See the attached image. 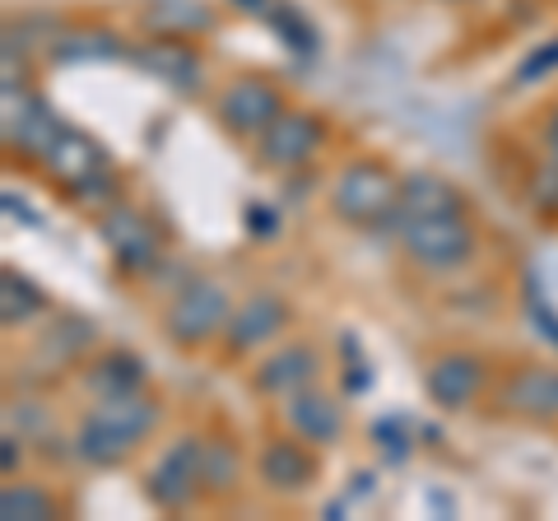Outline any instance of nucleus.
<instances>
[{"instance_id":"nucleus-1","label":"nucleus","mask_w":558,"mask_h":521,"mask_svg":"<svg viewBox=\"0 0 558 521\" xmlns=\"http://www.w3.org/2000/svg\"><path fill=\"white\" fill-rule=\"evenodd\" d=\"M154 428H159V405L145 391L102 396L75 428V457L89 465H121Z\"/></svg>"},{"instance_id":"nucleus-2","label":"nucleus","mask_w":558,"mask_h":521,"mask_svg":"<svg viewBox=\"0 0 558 521\" xmlns=\"http://www.w3.org/2000/svg\"><path fill=\"white\" fill-rule=\"evenodd\" d=\"M400 247L428 275H451L475 256V223L465 210H442V215H414L391 223Z\"/></svg>"},{"instance_id":"nucleus-3","label":"nucleus","mask_w":558,"mask_h":521,"mask_svg":"<svg viewBox=\"0 0 558 521\" xmlns=\"http://www.w3.org/2000/svg\"><path fill=\"white\" fill-rule=\"evenodd\" d=\"M400 201V178L381 159H354L336 186H330V210L354 229H387Z\"/></svg>"},{"instance_id":"nucleus-4","label":"nucleus","mask_w":558,"mask_h":521,"mask_svg":"<svg viewBox=\"0 0 558 521\" xmlns=\"http://www.w3.org/2000/svg\"><path fill=\"white\" fill-rule=\"evenodd\" d=\"M229 317H233V303H229V293H223V284L186 280L178 293H172V303L163 312V331L178 350H201V344L223 336Z\"/></svg>"},{"instance_id":"nucleus-5","label":"nucleus","mask_w":558,"mask_h":521,"mask_svg":"<svg viewBox=\"0 0 558 521\" xmlns=\"http://www.w3.org/2000/svg\"><path fill=\"white\" fill-rule=\"evenodd\" d=\"M201 447L205 438H178L159 451L154 471L145 475V498L154 502L159 512H182L191 508L201 494H205V480H201Z\"/></svg>"},{"instance_id":"nucleus-6","label":"nucleus","mask_w":558,"mask_h":521,"mask_svg":"<svg viewBox=\"0 0 558 521\" xmlns=\"http://www.w3.org/2000/svg\"><path fill=\"white\" fill-rule=\"evenodd\" d=\"M279 112H284V94H279L270 80H260V75L233 80L215 102L219 126L229 131L233 141H260Z\"/></svg>"},{"instance_id":"nucleus-7","label":"nucleus","mask_w":558,"mask_h":521,"mask_svg":"<svg viewBox=\"0 0 558 521\" xmlns=\"http://www.w3.org/2000/svg\"><path fill=\"white\" fill-rule=\"evenodd\" d=\"M0 126H5V145L10 154H24V159H47V149L57 145V135L65 131L57 108L33 94V89H5V117H0Z\"/></svg>"},{"instance_id":"nucleus-8","label":"nucleus","mask_w":558,"mask_h":521,"mask_svg":"<svg viewBox=\"0 0 558 521\" xmlns=\"http://www.w3.org/2000/svg\"><path fill=\"white\" fill-rule=\"evenodd\" d=\"M326 141V126H322V117H312V112H279L270 121V131L260 135V163L266 168H279V172H293V168H303L317 159V149Z\"/></svg>"},{"instance_id":"nucleus-9","label":"nucleus","mask_w":558,"mask_h":521,"mask_svg":"<svg viewBox=\"0 0 558 521\" xmlns=\"http://www.w3.org/2000/svg\"><path fill=\"white\" fill-rule=\"evenodd\" d=\"M102 242H108V252L121 270L131 275H145L159 266V229L140 215V210H126V205H117V210H102V223H98Z\"/></svg>"},{"instance_id":"nucleus-10","label":"nucleus","mask_w":558,"mask_h":521,"mask_svg":"<svg viewBox=\"0 0 558 521\" xmlns=\"http://www.w3.org/2000/svg\"><path fill=\"white\" fill-rule=\"evenodd\" d=\"M484 359L480 354H465V350H447L438 359H428V368H424V391H428V401L433 405H442V410H465V405H475V396L484 391Z\"/></svg>"},{"instance_id":"nucleus-11","label":"nucleus","mask_w":558,"mask_h":521,"mask_svg":"<svg viewBox=\"0 0 558 521\" xmlns=\"http://www.w3.org/2000/svg\"><path fill=\"white\" fill-rule=\"evenodd\" d=\"M284 326H289V303L279 299V293L260 289L252 299H242V307H233L229 326H223V344H229L233 359H242V354L260 350V344H270Z\"/></svg>"},{"instance_id":"nucleus-12","label":"nucleus","mask_w":558,"mask_h":521,"mask_svg":"<svg viewBox=\"0 0 558 521\" xmlns=\"http://www.w3.org/2000/svg\"><path fill=\"white\" fill-rule=\"evenodd\" d=\"M498 405L531 424H558V368L549 363H526L498 391Z\"/></svg>"},{"instance_id":"nucleus-13","label":"nucleus","mask_w":558,"mask_h":521,"mask_svg":"<svg viewBox=\"0 0 558 521\" xmlns=\"http://www.w3.org/2000/svg\"><path fill=\"white\" fill-rule=\"evenodd\" d=\"M317 373H322V354L312 350L307 340H293V344H279V350L252 373V387L260 396H270V401H289L293 391L317 387Z\"/></svg>"},{"instance_id":"nucleus-14","label":"nucleus","mask_w":558,"mask_h":521,"mask_svg":"<svg viewBox=\"0 0 558 521\" xmlns=\"http://www.w3.org/2000/svg\"><path fill=\"white\" fill-rule=\"evenodd\" d=\"M256 475L266 480V489H275V494H303L307 484L317 480V451H312V443H303L299 433H293V438H275L260 447Z\"/></svg>"},{"instance_id":"nucleus-15","label":"nucleus","mask_w":558,"mask_h":521,"mask_svg":"<svg viewBox=\"0 0 558 521\" xmlns=\"http://www.w3.org/2000/svg\"><path fill=\"white\" fill-rule=\"evenodd\" d=\"M284 424L312 447H330L344 433V405L322 387H303L284 401Z\"/></svg>"},{"instance_id":"nucleus-16","label":"nucleus","mask_w":558,"mask_h":521,"mask_svg":"<svg viewBox=\"0 0 558 521\" xmlns=\"http://www.w3.org/2000/svg\"><path fill=\"white\" fill-rule=\"evenodd\" d=\"M43 168L70 191V196H75L84 182H94L98 172L108 168V154H102V145L94 141V135H84V131H75V126H65V131L57 135V145L47 149Z\"/></svg>"},{"instance_id":"nucleus-17","label":"nucleus","mask_w":558,"mask_h":521,"mask_svg":"<svg viewBox=\"0 0 558 521\" xmlns=\"http://www.w3.org/2000/svg\"><path fill=\"white\" fill-rule=\"evenodd\" d=\"M442 210H465L461 191L451 186L447 178H438V172H410V178H400V201H396L391 223L396 219H414V215H442Z\"/></svg>"},{"instance_id":"nucleus-18","label":"nucleus","mask_w":558,"mask_h":521,"mask_svg":"<svg viewBox=\"0 0 558 521\" xmlns=\"http://www.w3.org/2000/svg\"><path fill=\"white\" fill-rule=\"evenodd\" d=\"M140 61L149 65V75L154 80H163L172 84V89H182L191 94L201 84V57L191 51L182 38H159V43H149L145 51H140Z\"/></svg>"},{"instance_id":"nucleus-19","label":"nucleus","mask_w":558,"mask_h":521,"mask_svg":"<svg viewBox=\"0 0 558 521\" xmlns=\"http://www.w3.org/2000/svg\"><path fill=\"white\" fill-rule=\"evenodd\" d=\"M84 387H89L98 401L102 396H131V391L145 387V363L126 350H108L84 368Z\"/></svg>"},{"instance_id":"nucleus-20","label":"nucleus","mask_w":558,"mask_h":521,"mask_svg":"<svg viewBox=\"0 0 558 521\" xmlns=\"http://www.w3.org/2000/svg\"><path fill=\"white\" fill-rule=\"evenodd\" d=\"M47 307V293L28 280V275H20V270H5L0 275V322L10 326H28L38 312Z\"/></svg>"},{"instance_id":"nucleus-21","label":"nucleus","mask_w":558,"mask_h":521,"mask_svg":"<svg viewBox=\"0 0 558 521\" xmlns=\"http://www.w3.org/2000/svg\"><path fill=\"white\" fill-rule=\"evenodd\" d=\"M201 480H205V494H233L238 480H242V451L229 438H205L201 447Z\"/></svg>"},{"instance_id":"nucleus-22","label":"nucleus","mask_w":558,"mask_h":521,"mask_svg":"<svg viewBox=\"0 0 558 521\" xmlns=\"http://www.w3.org/2000/svg\"><path fill=\"white\" fill-rule=\"evenodd\" d=\"M145 24L159 33V38H186V33H201L215 24V14H209L201 0H154Z\"/></svg>"},{"instance_id":"nucleus-23","label":"nucleus","mask_w":558,"mask_h":521,"mask_svg":"<svg viewBox=\"0 0 558 521\" xmlns=\"http://www.w3.org/2000/svg\"><path fill=\"white\" fill-rule=\"evenodd\" d=\"M57 512H61V502L51 498V489H43V484L10 480L5 489H0V517L5 521H47Z\"/></svg>"},{"instance_id":"nucleus-24","label":"nucleus","mask_w":558,"mask_h":521,"mask_svg":"<svg viewBox=\"0 0 558 521\" xmlns=\"http://www.w3.org/2000/svg\"><path fill=\"white\" fill-rule=\"evenodd\" d=\"M117 51L121 47L108 28H84V33H65L61 43H51V61H112Z\"/></svg>"},{"instance_id":"nucleus-25","label":"nucleus","mask_w":558,"mask_h":521,"mask_svg":"<svg viewBox=\"0 0 558 521\" xmlns=\"http://www.w3.org/2000/svg\"><path fill=\"white\" fill-rule=\"evenodd\" d=\"M270 20H275L279 33H284V43H289V47H299V51H312V47H317V38H312V24L303 20L299 10L275 5V10H270Z\"/></svg>"},{"instance_id":"nucleus-26","label":"nucleus","mask_w":558,"mask_h":521,"mask_svg":"<svg viewBox=\"0 0 558 521\" xmlns=\"http://www.w3.org/2000/svg\"><path fill=\"white\" fill-rule=\"evenodd\" d=\"M531 201L539 205V210H558V163H545V168L535 172Z\"/></svg>"},{"instance_id":"nucleus-27","label":"nucleus","mask_w":558,"mask_h":521,"mask_svg":"<svg viewBox=\"0 0 558 521\" xmlns=\"http://www.w3.org/2000/svg\"><path fill=\"white\" fill-rule=\"evenodd\" d=\"M20 465H24V433L5 428V438H0V471H5V480H14Z\"/></svg>"},{"instance_id":"nucleus-28","label":"nucleus","mask_w":558,"mask_h":521,"mask_svg":"<svg viewBox=\"0 0 558 521\" xmlns=\"http://www.w3.org/2000/svg\"><path fill=\"white\" fill-rule=\"evenodd\" d=\"M554 61H558V43H554V47H545V51H535V57L526 61V71H521V80L545 75V65H554Z\"/></svg>"},{"instance_id":"nucleus-29","label":"nucleus","mask_w":558,"mask_h":521,"mask_svg":"<svg viewBox=\"0 0 558 521\" xmlns=\"http://www.w3.org/2000/svg\"><path fill=\"white\" fill-rule=\"evenodd\" d=\"M531 317H535L539 326H545V336L558 344V317H554V312H549L545 303H535V299H531Z\"/></svg>"},{"instance_id":"nucleus-30","label":"nucleus","mask_w":558,"mask_h":521,"mask_svg":"<svg viewBox=\"0 0 558 521\" xmlns=\"http://www.w3.org/2000/svg\"><path fill=\"white\" fill-rule=\"evenodd\" d=\"M545 159L558 163V108L545 117Z\"/></svg>"},{"instance_id":"nucleus-31","label":"nucleus","mask_w":558,"mask_h":521,"mask_svg":"<svg viewBox=\"0 0 558 521\" xmlns=\"http://www.w3.org/2000/svg\"><path fill=\"white\" fill-rule=\"evenodd\" d=\"M5 210H10V215H20V223H38V219H33V210H28V205H20L14 196H5Z\"/></svg>"},{"instance_id":"nucleus-32","label":"nucleus","mask_w":558,"mask_h":521,"mask_svg":"<svg viewBox=\"0 0 558 521\" xmlns=\"http://www.w3.org/2000/svg\"><path fill=\"white\" fill-rule=\"evenodd\" d=\"M233 5L252 10V14H270V10H275V0H233Z\"/></svg>"}]
</instances>
